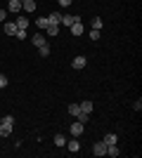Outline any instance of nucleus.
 Segmentation results:
<instances>
[{
    "instance_id": "obj_16",
    "label": "nucleus",
    "mask_w": 142,
    "mask_h": 158,
    "mask_svg": "<svg viewBox=\"0 0 142 158\" xmlns=\"http://www.w3.org/2000/svg\"><path fill=\"white\" fill-rule=\"evenodd\" d=\"M45 33L47 35H59V26H57V24H50V26L45 28Z\"/></svg>"
},
{
    "instance_id": "obj_3",
    "label": "nucleus",
    "mask_w": 142,
    "mask_h": 158,
    "mask_svg": "<svg viewBox=\"0 0 142 158\" xmlns=\"http://www.w3.org/2000/svg\"><path fill=\"white\" fill-rule=\"evenodd\" d=\"M93 153L97 158H100V156H107V144H104V142H97V144L93 146Z\"/></svg>"
},
{
    "instance_id": "obj_11",
    "label": "nucleus",
    "mask_w": 142,
    "mask_h": 158,
    "mask_svg": "<svg viewBox=\"0 0 142 158\" xmlns=\"http://www.w3.org/2000/svg\"><path fill=\"white\" fill-rule=\"evenodd\" d=\"M47 21H50V24H57V26H59V24H62V14H59V12L47 14Z\"/></svg>"
},
{
    "instance_id": "obj_8",
    "label": "nucleus",
    "mask_w": 142,
    "mask_h": 158,
    "mask_svg": "<svg viewBox=\"0 0 142 158\" xmlns=\"http://www.w3.org/2000/svg\"><path fill=\"white\" fill-rule=\"evenodd\" d=\"M71 33H74V35H83V31H85V28H83V21H76V24H71Z\"/></svg>"
},
{
    "instance_id": "obj_25",
    "label": "nucleus",
    "mask_w": 142,
    "mask_h": 158,
    "mask_svg": "<svg viewBox=\"0 0 142 158\" xmlns=\"http://www.w3.org/2000/svg\"><path fill=\"white\" fill-rule=\"evenodd\" d=\"M90 38H93V40H100V31H95V28H93V31H90Z\"/></svg>"
},
{
    "instance_id": "obj_15",
    "label": "nucleus",
    "mask_w": 142,
    "mask_h": 158,
    "mask_svg": "<svg viewBox=\"0 0 142 158\" xmlns=\"http://www.w3.org/2000/svg\"><path fill=\"white\" fill-rule=\"evenodd\" d=\"M36 26L41 28V31H45V28L50 26V21H47V17H41V19H36Z\"/></svg>"
},
{
    "instance_id": "obj_26",
    "label": "nucleus",
    "mask_w": 142,
    "mask_h": 158,
    "mask_svg": "<svg viewBox=\"0 0 142 158\" xmlns=\"http://www.w3.org/2000/svg\"><path fill=\"white\" fill-rule=\"evenodd\" d=\"M133 109H135V111H140V109H142V99H140V97H137V102L133 104Z\"/></svg>"
},
{
    "instance_id": "obj_6",
    "label": "nucleus",
    "mask_w": 142,
    "mask_h": 158,
    "mask_svg": "<svg viewBox=\"0 0 142 158\" xmlns=\"http://www.w3.org/2000/svg\"><path fill=\"white\" fill-rule=\"evenodd\" d=\"M17 31H19V28H17V24H14V21H5V33L7 35H17Z\"/></svg>"
},
{
    "instance_id": "obj_22",
    "label": "nucleus",
    "mask_w": 142,
    "mask_h": 158,
    "mask_svg": "<svg viewBox=\"0 0 142 158\" xmlns=\"http://www.w3.org/2000/svg\"><path fill=\"white\" fill-rule=\"evenodd\" d=\"M93 28H95V31H100V28H102V19H100V17L93 19Z\"/></svg>"
},
{
    "instance_id": "obj_13",
    "label": "nucleus",
    "mask_w": 142,
    "mask_h": 158,
    "mask_svg": "<svg viewBox=\"0 0 142 158\" xmlns=\"http://www.w3.org/2000/svg\"><path fill=\"white\" fill-rule=\"evenodd\" d=\"M78 109H81L83 113H90V111H93V102H88V99H85V102H81V104H78Z\"/></svg>"
},
{
    "instance_id": "obj_28",
    "label": "nucleus",
    "mask_w": 142,
    "mask_h": 158,
    "mask_svg": "<svg viewBox=\"0 0 142 158\" xmlns=\"http://www.w3.org/2000/svg\"><path fill=\"white\" fill-rule=\"evenodd\" d=\"M5 19H7V12L2 10V7H0V21H5Z\"/></svg>"
},
{
    "instance_id": "obj_4",
    "label": "nucleus",
    "mask_w": 142,
    "mask_h": 158,
    "mask_svg": "<svg viewBox=\"0 0 142 158\" xmlns=\"http://www.w3.org/2000/svg\"><path fill=\"white\" fill-rule=\"evenodd\" d=\"M69 132H71V137H81V135H83V123H81V120H76L74 125L69 127Z\"/></svg>"
},
{
    "instance_id": "obj_1",
    "label": "nucleus",
    "mask_w": 142,
    "mask_h": 158,
    "mask_svg": "<svg viewBox=\"0 0 142 158\" xmlns=\"http://www.w3.org/2000/svg\"><path fill=\"white\" fill-rule=\"evenodd\" d=\"M12 127H14V116L7 113L5 118L0 120V135H2V137H10V135H12Z\"/></svg>"
},
{
    "instance_id": "obj_20",
    "label": "nucleus",
    "mask_w": 142,
    "mask_h": 158,
    "mask_svg": "<svg viewBox=\"0 0 142 158\" xmlns=\"http://www.w3.org/2000/svg\"><path fill=\"white\" fill-rule=\"evenodd\" d=\"M78 111H81V109H78V104H69V113H71V116H78Z\"/></svg>"
},
{
    "instance_id": "obj_10",
    "label": "nucleus",
    "mask_w": 142,
    "mask_h": 158,
    "mask_svg": "<svg viewBox=\"0 0 142 158\" xmlns=\"http://www.w3.org/2000/svg\"><path fill=\"white\" fill-rule=\"evenodd\" d=\"M85 64H88V59H85V57H74V61H71V66H74V69H83Z\"/></svg>"
},
{
    "instance_id": "obj_5",
    "label": "nucleus",
    "mask_w": 142,
    "mask_h": 158,
    "mask_svg": "<svg viewBox=\"0 0 142 158\" xmlns=\"http://www.w3.org/2000/svg\"><path fill=\"white\" fill-rule=\"evenodd\" d=\"M76 21H81V17H76V14H64V17H62V26H71Z\"/></svg>"
},
{
    "instance_id": "obj_2",
    "label": "nucleus",
    "mask_w": 142,
    "mask_h": 158,
    "mask_svg": "<svg viewBox=\"0 0 142 158\" xmlns=\"http://www.w3.org/2000/svg\"><path fill=\"white\" fill-rule=\"evenodd\" d=\"M7 10L12 14H19L21 12V0H7Z\"/></svg>"
},
{
    "instance_id": "obj_19",
    "label": "nucleus",
    "mask_w": 142,
    "mask_h": 158,
    "mask_svg": "<svg viewBox=\"0 0 142 158\" xmlns=\"http://www.w3.org/2000/svg\"><path fill=\"white\" fill-rule=\"evenodd\" d=\"M38 50H41V57H47V54H50V45H47V43H43Z\"/></svg>"
},
{
    "instance_id": "obj_27",
    "label": "nucleus",
    "mask_w": 142,
    "mask_h": 158,
    "mask_svg": "<svg viewBox=\"0 0 142 158\" xmlns=\"http://www.w3.org/2000/svg\"><path fill=\"white\" fill-rule=\"evenodd\" d=\"M57 2H59L62 7H69V5H71V2H74V0H57Z\"/></svg>"
},
{
    "instance_id": "obj_21",
    "label": "nucleus",
    "mask_w": 142,
    "mask_h": 158,
    "mask_svg": "<svg viewBox=\"0 0 142 158\" xmlns=\"http://www.w3.org/2000/svg\"><path fill=\"white\" fill-rule=\"evenodd\" d=\"M88 118H90V113H83V111H78V116H76V120H81V123H85Z\"/></svg>"
},
{
    "instance_id": "obj_9",
    "label": "nucleus",
    "mask_w": 142,
    "mask_h": 158,
    "mask_svg": "<svg viewBox=\"0 0 142 158\" xmlns=\"http://www.w3.org/2000/svg\"><path fill=\"white\" fill-rule=\"evenodd\" d=\"M104 144H118V137H116V132H109V135H104V139H102Z\"/></svg>"
},
{
    "instance_id": "obj_23",
    "label": "nucleus",
    "mask_w": 142,
    "mask_h": 158,
    "mask_svg": "<svg viewBox=\"0 0 142 158\" xmlns=\"http://www.w3.org/2000/svg\"><path fill=\"white\" fill-rule=\"evenodd\" d=\"M7 83H10V80H7V76H0V90H2V87H7Z\"/></svg>"
},
{
    "instance_id": "obj_17",
    "label": "nucleus",
    "mask_w": 142,
    "mask_h": 158,
    "mask_svg": "<svg viewBox=\"0 0 142 158\" xmlns=\"http://www.w3.org/2000/svg\"><path fill=\"white\" fill-rule=\"evenodd\" d=\"M43 43H45V38H43V33H36V35H33V45H36V47H41Z\"/></svg>"
},
{
    "instance_id": "obj_7",
    "label": "nucleus",
    "mask_w": 142,
    "mask_h": 158,
    "mask_svg": "<svg viewBox=\"0 0 142 158\" xmlns=\"http://www.w3.org/2000/svg\"><path fill=\"white\" fill-rule=\"evenodd\" d=\"M64 146H67V149H69V151H71V153H76V151H78V149H81V144H78V137H74V139H71V142H67V144H64Z\"/></svg>"
},
{
    "instance_id": "obj_12",
    "label": "nucleus",
    "mask_w": 142,
    "mask_h": 158,
    "mask_svg": "<svg viewBox=\"0 0 142 158\" xmlns=\"http://www.w3.org/2000/svg\"><path fill=\"white\" fill-rule=\"evenodd\" d=\"M21 7H24L26 12H36V2L33 0H21Z\"/></svg>"
},
{
    "instance_id": "obj_14",
    "label": "nucleus",
    "mask_w": 142,
    "mask_h": 158,
    "mask_svg": "<svg viewBox=\"0 0 142 158\" xmlns=\"http://www.w3.org/2000/svg\"><path fill=\"white\" fill-rule=\"evenodd\" d=\"M14 24H17V28H21V31H26V28H28V19H24V17L14 19Z\"/></svg>"
},
{
    "instance_id": "obj_18",
    "label": "nucleus",
    "mask_w": 142,
    "mask_h": 158,
    "mask_svg": "<svg viewBox=\"0 0 142 158\" xmlns=\"http://www.w3.org/2000/svg\"><path fill=\"white\" fill-rule=\"evenodd\" d=\"M54 144H57V146H64V144H67V137H64V135H54Z\"/></svg>"
},
{
    "instance_id": "obj_24",
    "label": "nucleus",
    "mask_w": 142,
    "mask_h": 158,
    "mask_svg": "<svg viewBox=\"0 0 142 158\" xmlns=\"http://www.w3.org/2000/svg\"><path fill=\"white\" fill-rule=\"evenodd\" d=\"M14 38H19V40H24V38H26V31H21V28H19V31H17V35H14Z\"/></svg>"
}]
</instances>
